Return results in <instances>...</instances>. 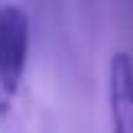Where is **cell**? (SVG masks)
Returning a JSON list of instances; mask_svg holds the SVG:
<instances>
[{
    "instance_id": "cell-1",
    "label": "cell",
    "mask_w": 133,
    "mask_h": 133,
    "mask_svg": "<svg viewBox=\"0 0 133 133\" xmlns=\"http://www.w3.org/2000/svg\"><path fill=\"white\" fill-rule=\"evenodd\" d=\"M29 58V16L23 6H0V91L16 94Z\"/></svg>"
},
{
    "instance_id": "cell-2",
    "label": "cell",
    "mask_w": 133,
    "mask_h": 133,
    "mask_svg": "<svg viewBox=\"0 0 133 133\" xmlns=\"http://www.w3.org/2000/svg\"><path fill=\"white\" fill-rule=\"evenodd\" d=\"M110 133H133V58L117 52L107 65Z\"/></svg>"
}]
</instances>
